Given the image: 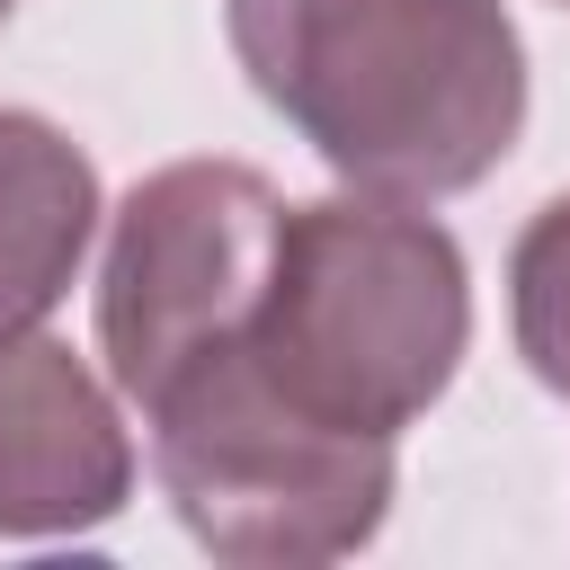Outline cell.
Instances as JSON below:
<instances>
[{"label":"cell","mask_w":570,"mask_h":570,"mask_svg":"<svg viewBox=\"0 0 570 570\" xmlns=\"http://www.w3.org/2000/svg\"><path fill=\"white\" fill-rule=\"evenodd\" d=\"M98 160L36 107H0V330H36L98 240Z\"/></svg>","instance_id":"cell-6"},{"label":"cell","mask_w":570,"mask_h":570,"mask_svg":"<svg viewBox=\"0 0 570 570\" xmlns=\"http://www.w3.org/2000/svg\"><path fill=\"white\" fill-rule=\"evenodd\" d=\"M285 196L249 160H169L125 187L98 258V356L142 410L169 374L232 347L267 294Z\"/></svg>","instance_id":"cell-4"},{"label":"cell","mask_w":570,"mask_h":570,"mask_svg":"<svg viewBox=\"0 0 570 570\" xmlns=\"http://www.w3.org/2000/svg\"><path fill=\"white\" fill-rule=\"evenodd\" d=\"M472 347V267L428 205L312 196L285 205L267 294L249 312L258 374L356 436H401L428 419Z\"/></svg>","instance_id":"cell-2"},{"label":"cell","mask_w":570,"mask_h":570,"mask_svg":"<svg viewBox=\"0 0 570 570\" xmlns=\"http://www.w3.org/2000/svg\"><path fill=\"white\" fill-rule=\"evenodd\" d=\"M151 428V481L178 508V525L232 561V570H312L347 561L392 517V436L330 428L294 410L258 356L249 330L187 374H169L142 401Z\"/></svg>","instance_id":"cell-3"},{"label":"cell","mask_w":570,"mask_h":570,"mask_svg":"<svg viewBox=\"0 0 570 570\" xmlns=\"http://www.w3.org/2000/svg\"><path fill=\"white\" fill-rule=\"evenodd\" d=\"M223 36L249 89L356 196H463L525 134L508 0H223Z\"/></svg>","instance_id":"cell-1"},{"label":"cell","mask_w":570,"mask_h":570,"mask_svg":"<svg viewBox=\"0 0 570 570\" xmlns=\"http://www.w3.org/2000/svg\"><path fill=\"white\" fill-rule=\"evenodd\" d=\"M561 9H570V0H561Z\"/></svg>","instance_id":"cell-9"},{"label":"cell","mask_w":570,"mask_h":570,"mask_svg":"<svg viewBox=\"0 0 570 570\" xmlns=\"http://www.w3.org/2000/svg\"><path fill=\"white\" fill-rule=\"evenodd\" d=\"M508 330L525 374L570 401V196L534 205V223L508 249Z\"/></svg>","instance_id":"cell-7"},{"label":"cell","mask_w":570,"mask_h":570,"mask_svg":"<svg viewBox=\"0 0 570 570\" xmlns=\"http://www.w3.org/2000/svg\"><path fill=\"white\" fill-rule=\"evenodd\" d=\"M9 18H18V0H0V27H9Z\"/></svg>","instance_id":"cell-8"},{"label":"cell","mask_w":570,"mask_h":570,"mask_svg":"<svg viewBox=\"0 0 570 570\" xmlns=\"http://www.w3.org/2000/svg\"><path fill=\"white\" fill-rule=\"evenodd\" d=\"M134 499V428L62 338L0 330V543L116 525Z\"/></svg>","instance_id":"cell-5"}]
</instances>
